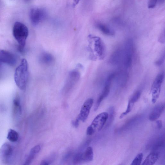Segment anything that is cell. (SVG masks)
<instances>
[{"label": "cell", "mask_w": 165, "mask_h": 165, "mask_svg": "<svg viewBox=\"0 0 165 165\" xmlns=\"http://www.w3.org/2000/svg\"><path fill=\"white\" fill-rule=\"evenodd\" d=\"M13 34L14 37L19 44V50L22 51L25 47L26 40L29 35L27 27L21 22H16L13 27Z\"/></svg>", "instance_id": "7a4b0ae2"}, {"label": "cell", "mask_w": 165, "mask_h": 165, "mask_svg": "<svg viewBox=\"0 0 165 165\" xmlns=\"http://www.w3.org/2000/svg\"><path fill=\"white\" fill-rule=\"evenodd\" d=\"M90 39L94 42V51L96 58L101 60L105 57L106 53V47L103 40L100 37L90 35L88 36Z\"/></svg>", "instance_id": "5b68a950"}, {"label": "cell", "mask_w": 165, "mask_h": 165, "mask_svg": "<svg viewBox=\"0 0 165 165\" xmlns=\"http://www.w3.org/2000/svg\"><path fill=\"white\" fill-rule=\"evenodd\" d=\"M158 158L159 154L158 153L155 151L153 152L148 155L146 159L144 160L142 165H153L158 161Z\"/></svg>", "instance_id": "2e32d148"}, {"label": "cell", "mask_w": 165, "mask_h": 165, "mask_svg": "<svg viewBox=\"0 0 165 165\" xmlns=\"http://www.w3.org/2000/svg\"><path fill=\"white\" fill-rule=\"evenodd\" d=\"M163 0H149L148 3L149 9L154 8L157 5L158 1H163Z\"/></svg>", "instance_id": "cb8c5ba5"}, {"label": "cell", "mask_w": 165, "mask_h": 165, "mask_svg": "<svg viewBox=\"0 0 165 165\" xmlns=\"http://www.w3.org/2000/svg\"><path fill=\"white\" fill-rule=\"evenodd\" d=\"M164 78V73L163 72H161L157 75L153 82L151 92L152 102L154 104L156 102L159 97Z\"/></svg>", "instance_id": "8992f818"}, {"label": "cell", "mask_w": 165, "mask_h": 165, "mask_svg": "<svg viewBox=\"0 0 165 165\" xmlns=\"http://www.w3.org/2000/svg\"><path fill=\"white\" fill-rule=\"evenodd\" d=\"M158 41L159 42L162 44L165 43V34L164 33L161 34L159 37Z\"/></svg>", "instance_id": "4316f807"}, {"label": "cell", "mask_w": 165, "mask_h": 165, "mask_svg": "<svg viewBox=\"0 0 165 165\" xmlns=\"http://www.w3.org/2000/svg\"><path fill=\"white\" fill-rule=\"evenodd\" d=\"M47 13L45 10L38 8L32 9L30 13V21L32 24L37 26L47 17Z\"/></svg>", "instance_id": "ba28073f"}, {"label": "cell", "mask_w": 165, "mask_h": 165, "mask_svg": "<svg viewBox=\"0 0 165 165\" xmlns=\"http://www.w3.org/2000/svg\"><path fill=\"white\" fill-rule=\"evenodd\" d=\"M80 0H73L74 6H76Z\"/></svg>", "instance_id": "f546056e"}, {"label": "cell", "mask_w": 165, "mask_h": 165, "mask_svg": "<svg viewBox=\"0 0 165 165\" xmlns=\"http://www.w3.org/2000/svg\"><path fill=\"white\" fill-rule=\"evenodd\" d=\"M0 62L6 63L10 66H14L17 62L15 56L10 52L0 50Z\"/></svg>", "instance_id": "8fae6325"}, {"label": "cell", "mask_w": 165, "mask_h": 165, "mask_svg": "<svg viewBox=\"0 0 165 165\" xmlns=\"http://www.w3.org/2000/svg\"><path fill=\"white\" fill-rule=\"evenodd\" d=\"M18 138V134L17 131L13 129H10L8 132L7 138L10 141L13 142H17Z\"/></svg>", "instance_id": "ffe728a7"}, {"label": "cell", "mask_w": 165, "mask_h": 165, "mask_svg": "<svg viewBox=\"0 0 165 165\" xmlns=\"http://www.w3.org/2000/svg\"><path fill=\"white\" fill-rule=\"evenodd\" d=\"M165 52L162 54L160 58L155 62L156 66L159 67L163 65L165 61Z\"/></svg>", "instance_id": "603a6c76"}, {"label": "cell", "mask_w": 165, "mask_h": 165, "mask_svg": "<svg viewBox=\"0 0 165 165\" xmlns=\"http://www.w3.org/2000/svg\"><path fill=\"white\" fill-rule=\"evenodd\" d=\"M41 147L39 145L36 146L31 149L30 153L27 157L24 165L30 164L37 155L41 151Z\"/></svg>", "instance_id": "5bb4252c"}, {"label": "cell", "mask_w": 165, "mask_h": 165, "mask_svg": "<svg viewBox=\"0 0 165 165\" xmlns=\"http://www.w3.org/2000/svg\"><path fill=\"white\" fill-rule=\"evenodd\" d=\"M13 149L9 143L3 144L0 148V160L3 164L10 163L13 158Z\"/></svg>", "instance_id": "52a82bcc"}, {"label": "cell", "mask_w": 165, "mask_h": 165, "mask_svg": "<svg viewBox=\"0 0 165 165\" xmlns=\"http://www.w3.org/2000/svg\"><path fill=\"white\" fill-rule=\"evenodd\" d=\"M123 58V50L118 49L114 51L109 60V62L112 65H118L122 62Z\"/></svg>", "instance_id": "4fadbf2b"}, {"label": "cell", "mask_w": 165, "mask_h": 165, "mask_svg": "<svg viewBox=\"0 0 165 165\" xmlns=\"http://www.w3.org/2000/svg\"><path fill=\"white\" fill-rule=\"evenodd\" d=\"M29 72L27 60L23 59L16 69L14 75L15 81L19 89L25 90L27 82Z\"/></svg>", "instance_id": "6da1fadb"}, {"label": "cell", "mask_w": 165, "mask_h": 165, "mask_svg": "<svg viewBox=\"0 0 165 165\" xmlns=\"http://www.w3.org/2000/svg\"><path fill=\"white\" fill-rule=\"evenodd\" d=\"M50 164V162L49 160H43L41 163V165H49Z\"/></svg>", "instance_id": "f1b7e54d"}, {"label": "cell", "mask_w": 165, "mask_h": 165, "mask_svg": "<svg viewBox=\"0 0 165 165\" xmlns=\"http://www.w3.org/2000/svg\"><path fill=\"white\" fill-rule=\"evenodd\" d=\"M80 120L79 116H78L75 120L73 121L72 122V125H73V126L75 128L78 127L79 122Z\"/></svg>", "instance_id": "484cf974"}, {"label": "cell", "mask_w": 165, "mask_h": 165, "mask_svg": "<svg viewBox=\"0 0 165 165\" xmlns=\"http://www.w3.org/2000/svg\"><path fill=\"white\" fill-rule=\"evenodd\" d=\"M113 78L111 76L109 75L105 83V85L101 94L99 96L97 101L95 104L94 110L96 111L98 110L101 103L104 99L107 97L110 94V86Z\"/></svg>", "instance_id": "9c48e42d"}, {"label": "cell", "mask_w": 165, "mask_h": 165, "mask_svg": "<svg viewBox=\"0 0 165 165\" xmlns=\"http://www.w3.org/2000/svg\"><path fill=\"white\" fill-rule=\"evenodd\" d=\"M143 155L142 153H140L135 157V158L132 161L131 165H140L141 164L143 159Z\"/></svg>", "instance_id": "44dd1931"}, {"label": "cell", "mask_w": 165, "mask_h": 165, "mask_svg": "<svg viewBox=\"0 0 165 165\" xmlns=\"http://www.w3.org/2000/svg\"><path fill=\"white\" fill-rule=\"evenodd\" d=\"M157 127L159 129H160L162 127V122L161 120H158L156 121Z\"/></svg>", "instance_id": "83f0119b"}, {"label": "cell", "mask_w": 165, "mask_h": 165, "mask_svg": "<svg viewBox=\"0 0 165 165\" xmlns=\"http://www.w3.org/2000/svg\"><path fill=\"white\" fill-rule=\"evenodd\" d=\"M108 117V114L106 112H102L96 116L87 127V135H91L101 130L107 121Z\"/></svg>", "instance_id": "3957f363"}, {"label": "cell", "mask_w": 165, "mask_h": 165, "mask_svg": "<svg viewBox=\"0 0 165 165\" xmlns=\"http://www.w3.org/2000/svg\"><path fill=\"white\" fill-rule=\"evenodd\" d=\"M134 51V41L131 39H128L125 44L124 49L123 50L122 62L125 68H128L131 67Z\"/></svg>", "instance_id": "277c9868"}, {"label": "cell", "mask_w": 165, "mask_h": 165, "mask_svg": "<svg viewBox=\"0 0 165 165\" xmlns=\"http://www.w3.org/2000/svg\"><path fill=\"white\" fill-rule=\"evenodd\" d=\"M98 29L104 34L108 36H113L115 34L114 30L107 25L100 24L97 26Z\"/></svg>", "instance_id": "ac0fdd59"}, {"label": "cell", "mask_w": 165, "mask_h": 165, "mask_svg": "<svg viewBox=\"0 0 165 165\" xmlns=\"http://www.w3.org/2000/svg\"><path fill=\"white\" fill-rule=\"evenodd\" d=\"M54 58L53 56L51 54L44 52L41 54L40 56V61L45 65H50L54 61Z\"/></svg>", "instance_id": "e0dca14e"}, {"label": "cell", "mask_w": 165, "mask_h": 165, "mask_svg": "<svg viewBox=\"0 0 165 165\" xmlns=\"http://www.w3.org/2000/svg\"><path fill=\"white\" fill-rule=\"evenodd\" d=\"M93 102V99L90 98L86 100L83 104L78 115L80 120L83 122H85L87 118Z\"/></svg>", "instance_id": "30bf717a"}, {"label": "cell", "mask_w": 165, "mask_h": 165, "mask_svg": "<svg viewBox=\"0 0 165 165\" xmlns=\"http://www.w3.org/2000/svg\"><path fill=\"white\" fill-rule=\"evenodd\" d=\"M110 117H108V118H109L110 119H109V121L108 122L107 124H109V123H111V122L112 121V120H113V117L114 116V108L113 107H111L110 109Z\"/></svg>", "instance_id": "d4e9b609"}, {"label": "cell", "mask_w": 165, "mask_h": 165, "mask_svg": "<svg viewBox=\"0 0 165 165\" xmlns=\"http://www.w3.org/2000/svg\"><path fill=\"white\" fill-rule=\"evenodd\" d=\"M1 65H2V63L0 62V67H1Z\"/></svg>", "instance_id": "4dcf8cb0"}, {"label": "cell", "mask_w": 165, "mask_h": 165, "mask_svg": "<svg viewBox=\"0 0 165 165\" xmlns=\"http://www.w3.org/2000/svg\"><path fill=\"white\" fill-rule=\"evenodd\" d=\"M165 104L162 102L156 104L148 116L149 120L154 121L159 118L164 110Z\"/></svg>", "instance_id": "7c38bea8"}, {"label": "cell", "mask_w": 165, "mask_h": 165, "mask_svg": "<svg viewBox=\"0 0 165 165\" xmlns=\"http://www.w3.org/2000/svg\"><path fill=\"white\" fill-rule=\"evenodd\" d=\"M13 113L16 116H18L21 113V107L18 98H15L13 101Z\"/></svg>", "instance_id": "d6986e66"}, {"label": "cell", "mask_w": 165, "mask_h": 165, "mask_svg": "<svg viewBox=\"0 0 165 165\" xmlns=\"http://www.w3.org/2000/svg\"><path fill=\"white\" fill-rule=\"evenodd\" d=\"M141 94V92L140 91H136L135 93L133 95L129 100V101L133 104H135L138 101L140 97Z\"/></svg>", "instance_id": "7402d4cb"}, {"label": "cell", "mask_w": 165, "mask_h": 165, "mask_svg": "<svg viewBox=\"0 0 165 165\" xmlns=\"http://www.w3.org/2000/svg\"><path fill=\"white\" fill-rule=\"evenodd\" d=\"M81 158L82 162L92 161L94 158V152L92 147H88L85 151L81 154Z\"/></svg>", "instance_id": "9a60e30c"}]
</instances>
